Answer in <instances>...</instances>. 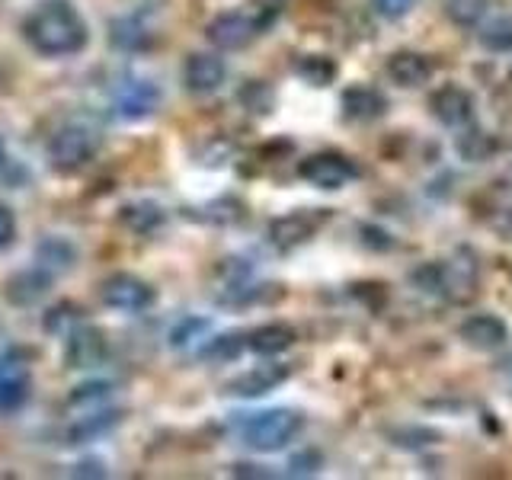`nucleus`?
I'll use <instances>...</instances> for the list:
<instances>
[{"mask_svg":"<svg viewBox=\"0 0 512 480\" xmlns=\"http://www.w3.org/2000/svg\"><path fill=\"white\" fill-rule=\"evenodd\" d=\"M23 36L42 58H71L87 48L90 29L71 0H42L23 20Z\"/></svg>","mask_w":512,"mask_h":480,"instance_id":"1","label":"nucleus"},{"mask_svg":"<svg viewBox=\"0 0 512 480\" xmlns=\"http://www.w3.org/2000/svg\"><path fill=\"white\" fill-rule=\"evenodd\" d=\"M301 426H304V416L298 410L272 407L263 413H250L247 420L240 423V442H244L250 452L272 455V452H282L288 442H295Z\"/></svg>","mask_w":512,"mask_h":480,"instance_id":"2","label":"nucleus"},{"mask_svg":"<svg viewBox=\"0 0 512 480\" xmlns=\"http://www.w3.org/2000/svg\"><path fill=\"white\" fill-rule=\"evenodd\" d=\"M100 151V132L87 122H68L48 141V167L58 173H77L84 170L90 160Z\"/></svg>","mask_w":512,"mask_h":480,"instance_id":"3","label":"nucleus"},{"mask_svg":"<svg viewBox=\"0 0 512 480\" xmlns=\"http://www.w3.org/2000/svg\"><path fill=\"white\" fill-rule=\"evenodd\" d=\"M100 298L106 308L119 314H144L157 301V292L135 272H112L100 282Z\"/></svg>","mask_w":512,"mask_h":480,"instance_id":"4","label":"nucleus"},{"mask_svg":"<svg viewBox=\"0 0 512 480\" xmlns=\"http://www.w3.org/2000/svg\"><path fill=\"white\" fill-rule=\"evenodd\" d=\"M263 32L260 20L250 10H228L218 13L212 23L205 26V39L212 42L218 52H240Z\"/></svg>","mask_w":512,"mask_h":480,"instance_id":"5","label":"nucleus"},{"mask_svg":"<svg viewBox=\"0 0 512 480\" xmlns=\"http://www.w3.org/2000/svg\"><path fill=\"white\" fill-rule=\"evenodd\" d=\"M298 176H301L304 183L317 186V189L336 192V189H343V186H349L352 180H356L359 170H356V164H352L349 157L324 151V154L304 157L301 164H298Z\"/></svg>","mask_w":512,"mask_h":480,"instance_id":"6","label":"nucleus"},{"mask_svg":"<svg viewBox=\"0 0 512 480\" xmlns=\"http://www.w3.org/2000/svg\"><path fill=\"white\" fill-rule=\"evenodd\" d=\"M439 266V295L455 304H468L477 292V256L471 250H455Z\"/></svg>","mask_w":512,"mask_h":480,"instance_id":"7","label":"nucleus"},{"mask_svg":"<svg viewBox=\"0 0 512 480\" xmlns=\"http://www.w3.org/2000/svg\"><path fill=\"white\" fill-rule=\"evenodd\" d=\"M330 218V212L324 208V212H311V208H301V212H288V215H279L269 221V244L288 253L295 250L301 244H308V240L317 234V228Z\"/></svg>","mask_w":512,"mask_h":480,"instance_id":"8","label":"nucleus"},{"mask_svg":"<svg viewBox=\"0 0 512 480\" xmlns=\"http://www.w3.org/2000/svg\"><path fill=\"white\" fill-rule=\"evenodd\" d=\"M429 109H432V116H436L445 128H464V125H471L477 103H474L471 90H464L458 84H445L439 90H432Z\"/></svg>","mask_w":512,"mask_h":480,"instance_id":"9","label":"nucleus"},{"mask_svg":"<svg viewBox=\"0 0 512 480\" xmlns=\"http://www.w3.org/2000/svg\"><path fill=\"white\" fill-rule=\"evenodd\" d=\"M109 343H106V333L93 324H80L68 333V346H64V365L68 368H93L106 359Z\"/></svg>","mask_w":512,"mask_h":480,"instance_id":"10","label":"nucleus"},{"mask_svg":"<svg viewBox=\"0 0 512 480\" xmlns=\"http://www.w3.org/2000/svg\"><path fill=\"white\" fill-rule=\"evenodd\" d=\"M288 378H292V365L263 362V365L250 368V372L231 378L228 384H224V391L234 394V397H263L269 391H276L279 384H285Z\"/></svg>","mask_w":512,"mask_h":480,"instance_id":"11","label":"nucleus"},{"mask_svg":"<svg viewBox=\"0 0 512 480\" xmlns=\"http://www.w3.org/2000/svg\"><path fill=\"white\" fill-rule=\"evenodd\" d=\"M224 80H228V64H224L221 55L215 52H192L186 58V68H183V84L189 93L205 96V93H215Z\"/></svg>","mask_w":512,"mask_h":480,"instance_id":"12","label":"nucleus"},{"mask_svg":"<svg viewBox=\"0 0 512 480\" xmlns=\"http://www.w3.org/2000/svg\"><path fill=\"white\" fill-rule=\"evenodd\" d=\"M52 282H55V272H48L36 263L32 269L13 272L4 285V295L10 304H16V308H32V304H39L48 292H52Z\"/></svg>","mask_w":512,"mask_h":480,"instance_id":"13","label":"nucleus"},{"mask_svg":"<svg viewBox=\"0 0 512 480\" xmlns=\"http://www.w3.org/2000/svg\"><path fill=\"white\" fill-rule=\"evenodd\" d=\"M384 71H388V77L397 87L416 90L429 84L432 74H436V64H432L429 55H420V52H394L388 64H384Z\"/></svg>","mask_w":512,"mask_h":480,"instance_id":"14","label":"nucleus"},{"mask_svg":"<svg viewBox=\"0 0 512 480\" xmlns=\"http://www.w3.org/2000/svg\"><path fill=\"white\" fill-rule=\"evenodd\" d=\"M157 106H160V90L151 84V80H128L116 96L119 119H128V122H141V119L154 116Z\"/></svg>","mask_w":512,"mask_h":480,"instance_id":"15","label":"nucleus"},{"mask_svg":"<svg viewBox=\"0 0 512 480\" xmlns=\"http://www.w3.org/2000/svg\"><path fill=\"white\" fill-rule=\"evenodd\" d=\"M461 340L474 349H500L509 340V327L503 317L496 314H474L461 324Z\"/></svg>","mask_w":512,"mask_h":480,"instance_id":"16","label":"nucleus"},{"mask_svg":"<svg viewBox=\"0 0 512 480\" xmlns=\"http://www.w3.org/2000/svg\"><path fill=\"white\" fill-rule=\"evenodd\" d=\"M343 116L352 119V122H372V119H381L384 112H388V100H384V93L375 90V87H365V84H356L343 93Z\"/></svg>","mask_w":512,"mask_h":480,"instance_id":"17","label":"nucleus"},{"mask_svg":"<svg viewBox=\"0 0 512 480\" xmlns=\"http://www.w3.org/2000/svg\"><path fill=\"white\" fill-rule=\"evenodd\" d=\"M298 340V333L292 324H282V320H272V324L256 327L253 333H247V349L256 352V356H279V352L292 349Z\"/></svg>","mask_w":512,"mask_h":480,"instance_id":"18","label":"nucleus"},{"mask_svg":"<svg viewBox=\"0 0 512 480\" xmlns=\"http://www.w3.org/2000/svg\"><path fill=\"white\" fill-rule=\"evenodd\" d=\"M164 208L151 199H138V202H125L119 208V221L125 224L132 234H154L160 224H164Z\"/></svg>","mask_w":512,"mask_h":480,"instance_id":"19","label":"nucleus"},{"mask_svg":"<svg viewBox=\"0 0 512 480\" xmlns=\"http://www.w3.org/2000/svg\"><path fill=\"white\" fill-rule=\"evenodd\" d=\"M109 36H112V42H116L119 48H125V52H144V48L154 42V32H148L141 13L138 16L135 13L132 16H119V20H112Z\"/></svg>","mask_w":512,"mask_h":480,"instance_id":"20","label":"nucleus"},{"mask_svg":"<svg viewBox=\"0 0 512 480\" xmlns=\"http://www.w3.org/2000/svg\"><path fill=\"white\" fill-rule=\"evenodd\" d=\"M295 74L311 87H330L340 68H336V61L330 55H301L295 61Z\"/></svg>","mask_w":512,"mask_h":480,"instance_id":"21","label":"nucleus"},{"mask_svg":"<svg viewBox=\"0 0 512 480\" xmlns=\"http://www.w3.org/2000/svg\"><path fill=\"white\" fill-rule=\"evenodd\" d=\"M122 423V410H93V413H84V420H80L74 429H71V445L77 442H90L96 436H103V432L116 429Z\"/></svg>","mask_w":512,"mask_h":480,"instance_id":"22","label":"nucleus"},{"mask_svg":"<svg viewBox=\"0 0 512 480\" xmlns=\"http://www.w3.org/2000/svg\"><path fill=\"white\" fill-rule=\"evenodd\" d=\"M36 260L48 272H68L77 260V250L64 237H45L36 250Z\"/></svg>","mask_w":512,"mask_h":480,"instance_id":"23","label":"nucleus"},{"mask_svg":"<svg viewBox=\"0 0 512 480\" xmlns=\"http://www.w3.org/2000/svg\"><path fill=\"white\" fill-rule=\"evenodd\" d=\"M477 39L487 52H496V55L512 52V20L509 16H493V20H487L477 29Z\"/></svg>","mask_w":512,"mask_h":480,"instance_id":"24","label":"nucleus"},{"mask_svg":"<svg viewBox=\"0 0 512 480\" xmlns=\"http://www.w3.org/2000/svg\"><path fill=\"white\" fill-rule=\"evenodd\" d=\"M196 212H202L199 218L202 221H212V224H237V221H244L247 208H244V202H240V199L224 196V199H215V202L196 208Z\"/></svg>","mask_w":512,"mask_h":480,"instance_id":"25","label":"nucleus"},{"mask_svg":"<svg viewBox=\"0 0 512 480\" xmlns=\"http://www.w3.org/2000/svg\"><path fill=\"white\" fill-rule=\"evenodd\" d=\"M109 397H112V384H106V381H90V384H80V388H74V394L68 397V407L93 413L96 407H103Z\"/></svg>","mask_w":512,"mask_h":480,"instance_id":"26","label":"nucleus"},{"mask_svg":"<svg viewBox=\"0 0 512 480\" xmlns=\"http://www.w3.org/2000/svg\"><path fill=\"white\" fill-rule=\"evenodd\" d=\"M487 13V0H445V16L455 26H477Z\"/></svg>","mask_w":512,"mask_h":480,"instance_id":"27","label":"nucleus"},{"mask_svg":"<svg viewBox=\"0 0 512 480\" xmlns=\"http://www.w3.org/2000/svg\"><path fill=\"white\" fill-rule=\"evenodd\" d=\"M26 394H29V384L26 378H16V375H0V416L16 413L26 404Z\"/></svg>","mask_w":512,"mask_h":480,"instance_id":"28","label":"nucleus"},{"mask_svg":"<svg viewBox=\"0 0 512 480\" xmlns=\"http://www.w3.org/2000/svg\"><path fill=\"white\" fill-rule=\"evenodd\" d=\"M208 330H212V320H205V317H186V320H180V324L170 330V346L173 349H186V346H192L196 340H202Z\"/></svg>","mask_w":512,"mask_h":480,"instance_id":"29","label":"nucleus"},{"mask_svg":"<svg viewBox=\"0 0 512 480\" xmlns=\"http://www.w3.org/2000/svg\"><path fill=\"white\" fill-rule=\"evenodd\" d=\"M45 333H58V336H68L77 324H80V311L74 308L71 301H61L58 308H48V314H45Z\"/></svg>","mask_w":512,"mask_h":480,"instance_id":"30","label":"nucleus"},{"mask_svg":"<svg viewBox=\"0 0 512 480\" xmlns=\"http://www.w3.org/2000/svg\"><path fill=\"white\" fill-rule=\"evenodd\" d=\"M240 103H244L247 109H253V112H260V116H266L276 100H272V90L266 84H260V80H250V84L240 90Z\"/></svg>","mask_w":512,"mask_h":480,"instance_id":"31","label":"nucleus"},{"mask_svg":"<svg viewBox=\"0 0 512 480\" xmlns=\"http://www.w3.org/2000/svg\"><path fill=\"white\" fill-rule=\"evenodd\" d=\"M458 151L464 160H487L493 154V141L484 132H468L458 138Z\"/></svg>","mask_w":512,"mask_h":480,"instance_id":"32","label":"nucleus"},{"mask_svg":"<svg viewBox=\"0 0 512 480\" xmlns=\"http://www.w3.org/2000/svg\"><path fill=\"white\" fill-rule=\"evenodd\" d=\"M240 349H247V336H234V333H228V336H218V340H215L212 346H208L205 356L234 359V356H240Z\"/></svg>","mask_w":512,"mask_h":480,"instance_id":"33","label":"nucleus"},{"mask_svg":"<svg viewBox=\"0 0 512 480\" xmlns=\"http://www.w3.org/2000/svg\"><path fill=\"white\" fill-rule=\"evenodd\" d=\"M413 7H416V0H372V10L381 16V20H388V23L404 20V16Z\"/></svg>","mask_w":512,"mask_h":480,"instance_id":"34","label":"nucleus"},{"mask_svg":"<svg viewBox=\"0 0 512 480\" xmlns=\"http://www.w3.org/2000/svg\"><path fill=\"white\" fill-rule=\"evenodd\" d=\"M16 240V218L7 205H0V253Z\"/></svg>","mask_w":512,"mask_h":480,"instance_id":"35","label":"nucleus"},{"mask_svg":"<svg viewBox=\"0 0 512 480\" xmlns=\"http://www.w3.org/2000/svg\"><path fill=\"white\" fill-rule=\"evenodd\" d=\"M362 237H365V244L368 247H378V250H391L394 247V240L384 234L381 228H372V224H365L362 228Z\"/></svg>","mask_w":512,"mask_h":480,"instance_id":"36","label":"nucleus"},{"mask_svg":"<svg viewBox=\"0 0 512 480\" xmlns=\"http://www.w3.org/2000/svg\"><path fill=\"white\" fill-rule=\"evenodd\" d=\"M320 468V455L317 452H304L298 458H292V471L288 474H314Z\"/></svg>","mask_w":512,"mask_h":480,"instance_id":"37","label":"nucleus"},{"mask_svg":"<svg viewBox=\"0 0 512 480\" xmlns=\"http://www.w3.org/2000/svg\"><path fill=\"white\" fill-rule=\"evenodd\" d=\"M7 157H10V154H7V141H4V135H0V167L7 164Z\"/></svg>","mask_w":512,"mask_h":480,"instance_id":"38","label":"nucleus"},{"mask_svg":"<svg viewBox=\"0 0 512 480\" xmlns=\"http://www.w3.org/2000/svg\"><path fill=\"white\" fill-rule=\"evenodd\" d=\"M509 375H512V362H509Z\"/></svg>","mask_w":512,"mask_h":480,"instance_id":"39","label":"nucleus"}]
</instances>
